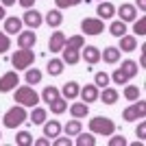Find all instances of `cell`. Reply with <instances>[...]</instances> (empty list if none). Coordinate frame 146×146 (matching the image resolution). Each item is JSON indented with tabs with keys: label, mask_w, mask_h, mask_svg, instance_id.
Instances as JSON below:
<instances>
[{
	"label": "cell",
	"mask_w": 146,
	"mask_h": 146,
	"mask_svg": "<svg viewBox=\"0 0 146 146\" xmlns=\"http://www.w3.org/2000/svg\"><path fill=\"white\" fill-rule=\"evenodd\" d=\"M90 131L96 135H113L116 133V122L107 116H96L90 120Z\"/></svg>",
	"instance_id": "obj_1"
},
{
	"label": "cell",
	"mask_w": 146,
	"mask_h": 146,
	"mask_svg": "<svg viewBox=\"0 0 146 146\" xmlns=\"http://www.w3.org/2000/svg\"><path fill=\"white\" fill-rule=\"evenodd\" d=\"M29 120V113H26V107L24 105H18V107H11V109L5 113V118H2V122H5L7 129H15L20 127L22 122Z\"/></svg>",
	"instance_id": "obj_2"
},
{
	"label": "cell",
	"mask_w": 146,
	"mask_h": 146,
	"mask_svg": "<svg viewBox=\"0 0 146 146\" xmlns=\"http://www.w3.org/2000/svg\"><path fill=\"white\" fill-rule=\"evenodd\" d=\"M15 103L18 105H24V107H35L39 103V94L31 85H22L15 90Z\"/></svg>",
	"instance_id": "obj_3"
},
{
	"label": "cell",
	"mask_w": 146,
	"mask_h": 146,
	"mask_svg": "<svg viewBox=\"0 0 146 146\" xmlns=\"http://www.w3.org/2000/svg\"><path fill=\"white\" fill-rule=\"evenodd\" d=\"M33 61H35V55L31 48H20L11 55V66L15 70H26V68L33 66Z\"/></svg>",
	"instance_id": "obj_4"
},
{
	"label": "cell",
	"mask_w": 146,
	"mask_h": 146,
	"mask_svg": "<svg viewBox=\"0 0 146 146\" xmlns=\"http://www.w3.org/2000/svg\"><path fill=\"white\" fill-rule=\"evenodd\" d=\"M144 116H146V103L144 100H137V103H133L131 107H127V109L122 111V120H127V122L144 120Z\"/></svg>",
	"instance_id": "obj_5"
},
{
	"label": "cell",
	"mask_w": 146,
	"mask_h": 146,
	"mask_svg": "<svg viewBox=\"0 0 146 146\" xmlns=\"http://www.w3.org/2000/svg\"><path fill=\"white\" fill-rule=\"evenodd\" d=\"M81 31L85 35H100L105 31V22L100 18H85L81 22Z\"/></svg>",
	"instance_id": "obj_6"
},
{
	"label": "cell",
	"mask_w": 146,
	"mask_h": 146,
	"mask_svg": "<svg viewBox=\"0 0 146 146\" xmlns=\"http://www.w3.org/2000/svg\"><path fill=\"white\" fill-rule=\"evenodd\" d=\"M15 85H20V76L15 70H11V72H7L0 76V94H7V92H13L15 90Z\"/></svg>",
	"instance_id": "obj_7"
},
{
	"label": "cell",
	"mask_w": 146,
	"mask_h": 146,
	"mask_svg": "<svg viewBox=\"0 0 146 146\" xmlns=\"http://www.w3.org/2000/svg\"><path fill=\"white\" fill-rule=\"evenodd\" d=\"M22 22H24L29 29H37V26H42L44 18H42V13L37 11L35 7H31V9H26V13H24V18H22Z\"/></svg>",
	"instance_id": "obj_8"
},
{
	"label": "cell",
	"mask_w": 146,
	"mask_h": 146,
	"mask_svg": "<svg viewBox=\"0 0 146 146\" xmlns=\"http://www.w3.org/2000/svg\"><path fill=\"white\" fill-rule=\"evenodd\" d=\"M37 44V35L33 33V29L31 31H20L18 33V46L20 48H33Z\"/></svg>",
	"instance_id": "obj_9"
},
{
	"label": "cell",
	"mask_w": 146,
	"mask_h": 146,
	"mask_svg": "<svg viewBox=\"0 0 146 146\" xmlns=\"http://www.w3.org/2000/svg\"><path fill=\"white\" fill-rule=\"evenodd\" d=\"M66 39H68V37L63 35L61 31H55V33L50 35V39H48V50H50V52H61V48H63Z\"/></svg>",
	"instance_id": "obj_10"
},
{
	"label": "cell",
	"mask_w": 146,
	"mask_h": 146,
	"mask_svg": "<svg viewBox=\"0 0 146 146\" xmlns=\"http://www.w3.org/2000/svg\"><path fill=\"white\" fill-rule=\"evenodd\" d=\"M118 39H120V46H118L120 52H133L137 48V37H133V35H122Z\"/></svg>",
	"instance_id": "obj_11"
},
{
	"label": "cell",
	"mask_w": 146,
	"mask_h": 146,
	"mask_svg": "<svg viewBox=\"0 0 146 146\" xmlns=\"http://www.w3.org/2000/svg\"><path fill=\"white\" fill-rule=\"evenodd\" d=\"M79 92H81V85L76 81H68L63 85V90H61V94H63L66 100H74V98H79Z\"/></svg>",
	"instance_id": "obj_12"
},
{
	"label": "cell",
	"mask_w": 146,
	"mask_h": 146,
	"mask_svg": "<svg viewBox=\"0 0 146 146\" xmlns=\"http://www.w3.org/2000/svg\"><path fill=\"white\" fill-rule=\"evenodd\" d=\"M98 94H100V92H98L96 85H85L83 90L79 92V96H81L83 103H96V100H98Z\"/></svg>",
	"instance_id": "obj_13"
},
{
	"label": "cell",
	"mask_w": 146,
	"mask_h": 146,
	"mask_svg": "<svg viewBox=\"0 0 146 146\" xmlns=\"http://www.w3.org/2000/svg\"><path fill=\"white\" fill-rule=\"evenodd\" d=\"M22 31V20L15 18V15H11V18H5V33L7 35H15V33H20Z\"/></svg>",
	"instance_id": "obj_14"
},
{
	"label": "cell",
	"mask_w": 146,
	"mask_h": 146,
	"mask_svg": "<svg viewBox=\"0 0 146 146\" xmlns=\"http://www.w3.org/2000/svg\"><path fill=\"white\" fill-rule=\"evenodd\" d=\"M96 13L100 15V20H109L116 15V7L111 5V2H107V0H100V5H98Z\"/></svg>",
	"instance_id": "obj_15"
},
{
	"label": "cell",
	"mask_w": 146,
	"mask_h": 146,
	"mask_svg": "<svg viewBox=\"0 0 146 146\" xmlns=\"http://www.w3.org/2000/svg\"><path fill=\"white\" fill-rule=\"evenodd\" d=\"M118 13H120V20H122V22H133V20L137 18V11H135L133 5H120Z\"/></svg>",
	"instance_id": "obj_16"
},
{
	"label": "cell",
	"mask_w": 146,
	"mask_h": 146,
	"mask_svg": "<svg viewBox=\"0 0 146 146\" xmlns=\"http://www.w3.org/2000/svg\"><path fill=\"white\" fill-rule=\"evenodd\" d=\"M44 22H46L48 26H52V29H59V26H61V22H63V15H61V11H59V9H52V11H48V13H46Z\"/></svg>",
	"instance_id": "obj_17"
},
{
	"label": "cell",
	"mask_w": 146,
	"mask_h": 146,
	"mask_svg": "<svg viewBox=\"0 0 146 146\" xmlns=\"http://www.w3.org/2000/svg\"><path fill=\"white\" fill-rule=\"evenodd\" d=\"M100 59L107 61V63H116V61H120V50H118L116 46H107V48L100 52Z\"/></svg>",
	"instance_id": "obj_18"
},
{
	"label": "cell",
	"mask_w": 146,
	"mask_h": 146,
	"mask_svg": "<svg viewBox=\"0 0 146 146\" xmlns=\"http://www.w3.org/2000/svg\"><path fill=\"white\" fill-rule=\"evenodd\" d=\"M83 50V59L87 61V63H98L100 61V50L96 48V46H85Z\"/></svg>",
	"instance_id": "obj_19"
},
{
	"label": "cell",
	"mask_w": 146,
	"mask_h": 146,
	"mask_svg": "<svg viewBox=\"0 0 146 146\" xmlns=\"http://www.w3.org/2000/svg\"><path fill=\"white\" fill-rule=\"evenodd\" d=\"M59 133H61V124L57 120L44 122V135H46V137H57Z\"/></svg>",
	"instance_id": "obj_20"
},
{
	"label": "cell",
	"mask_w": 146,
	"mask_h": 146,
	"mask_svg": "<svg viewBox=\"0 0 146 146\" xmlns=\"http://www.w3.org/2000/svg\"><path fill=\"white\" fill-rule=\"evenodd\" d=\"M70 113H72V118H85L87 113H90V107H87V103H74L70 105Z\"/></svg>",
	"instance_id": "obj_21"
},
{
	"label": "cell",
	"mask_w": 146,
	"mask_h": 146,
	"mask_svg": "<svg viewBox=\"0 0 146 146\" xmlns=\"http://www.w3.org/2000/svg\"><path fill=\"white\" fill-rule=\"evenodd\" d=\"M85 46V39H83V35H74V37H70V39H66V44H63V48H68V50H81ZM61 48V50H63Z\"/></svg>",
	"instance_id": "obj_22"
},
{
	"label": "cell",
	"mask_w": 146,
	"mask_h": 146,
	"mask_svg": "<svg viewBox=\"0 0 146 146\" xmlns=\"http://www.w3.org/2000/svg\"><path fill=\"white\" fill-rule=\"evenodd\" d=\"M98 98H103L105 105H113L118 103V92L113 87H103V94H98Z\"/></svg>",
	"instance_id": "obj_23"
},
{
	"label": "cell",
	"mask_w": 146,
	"mask_h": 146,
	"mask_svg": "<svg viewBox=\"0 0 146 146\" xmlns=\"http://www.w3.org/2000/svg\"><path fill=\"white\" fill-rule=\"evenodd\" d=\"M120 70L124 74H127L129 79H133V76H137V70H140V66L135 63V61H131V59H127V61H122V66H120Z\"/></svg>",
	"instance_id": "obj_24"
},
{
	"label": "cell",
	"mask_w": 146,
	"mask_h": 146,
	"mask_svg": "<svg viewBox=\"0 0 146 146\" xmlns=\"http://www.w3.org/2000/svg\"><path fill=\"white\" fill-rule=\"evenodd\" d=\"M63 66H66V63H63L61 59H50L48 66H46V70H48L50 76H59V74L63 72Z\"/></svg>",
	"instance_id": "obj_25"
},
{
	"label": "cell",
	"mask_w": 146,
	"mask_h": 146,
	"mask_svg": "<svg viewBox=\"0 0 146 146\" xmlns=\"http://www.w3.org/2000/svg\"><path fill=\"white\" fill-rule=\"evenodd\" d=\"M109 31L113 37H122L127 35V22H122V20H116V22H111L109 24Z\"/></svg>",
	"instance_id": "obj_26"
},
{
	"label": "cell",
	"mask_w": 146,
	"mask_h": 146,
	"mask_svg": "<svg viewBox=\"0 0 146 146\" xmlns=\"http://www.w3.org/2000/svg\"><path fill=\"white\" fill-rule=\"evenodd\" d=\"M63 129H66V135H70V137H74V135H79L81 131H83V127H81V120H79V118L70 120Z\"/></svg>",
	"instance_id": "obj_27"
},
{
	"label": "cell",
	"mask_w": 146,
	"mask_h": 146,
	"mask_svg": "<svg viewBox=\"0 0 146 146\" xmlns=\"http://www.w3.org/2000/svg\"><path fill=\"white\" fill-rule=\"evenodd\" d=\"M24 79H26V83H29V85H37V83L42 81V72H39L37 68H26Z\"/></svg>",
	"instance_id": "obj_28"
},
{
	"label": "cell",
	"mask_w": 146,
	"mask_h": 146,
	"mask_svg": "<svg viewBox=\"0 0 146 146\" xmlns=\"http://www.w3.org/2000/svg\"><path fill=\"white\" fill-rule=\"evenodd\" d=\"M63 52V63H70V66H74V63H79V59H81V52L79 50H68V48H63L61 50Z\"/></svg>",
	"instance_id": "obj_29"
},
{
	"label": "cell",
	"mask_w": 146,
	"mask_h": 146,
	"mask_svg": "<svg viewBox=\"0 0 146 146\" xmlns=\"http://www.w3.org/2000/svg\"><path fill=\"white\" fill-rule=\"evenodd\" d=\"M48 105H50V111H52V113H57V116H59V113H63V111L68 109L66 98H61V96H57L55 100H52V103H48Z\"/></svg>",
	"instance_id": "obj_30"
},
{
	"label": "cell",
	"mask_w": 146,
	"mask_h": 146,
	"mask_svg": "<svg viewBox=\"0 0 146 146\" xmlns=\"http://www.w3.org/2000/svg\"><path fill=\"white\" fill-rule=\"evenodd\" d=\"M57 96H59V90H57L55 85H46V87H44V92H42L44 103H52Z\"/></svg>",
	"instance_id": "obj_31"
},
{
	"label": "cell",
	"mask_w": 146,
	"mask_h": 146,
	"mask_svg": "<svg viewBox=\"0 0 146 146\" xmlns=\"http://www.w3.org/2000/svg\"><path fill=\"white\" fill-rule=\"evenodd\" d=\"M31 122L33 124H44L46 122V109L44 107H35L33 113H31Z\"/></svg>",
	"instance_id": "obj_32"
},
{
	"label": "cell",
	"mask_w": 146,
	"mask_h": 146,
	"mask_svg": "<svg viewBox=\"0 0 146 146\" xmlns=\"http://www.w3.org/2000/svg\"><path fill=\"white\" fill-rule=\"evenodd\" d=\"M94 144H96L94 133H79V137H76V146H94Z\"/></svg>",
	"instance_id": "obj_33"
},
{
	"label": "cell",
	"mask_w": 146,
	"mask_h": 146,
	"mask_svg": "<svg viewBox=\"0 0 146 146\" xmlns=\"http://www.w3.org/2000/svg\"><path fill=\"white\" fill-rule=\"evenodd\" d=\"M15 144L18 146H31L33 144V135H31L29 131H20V133L15 135Z\"/></svg>",
	"instance_id": "obj_34"
},
{
	"label": "cell",
	"mask_w": 146,
	"mask_h": 146,
	"mask_svg": "<svg viewBox=\"0 0 146 146\" xmlns=\"http://www.w3.org/2000/svg\"><path fill=\"white\" fill-rule=\"evenodd\" d=\"M124 98H127V100H137V98H140V87L137 85H127L124 87Z\"/></svg>",
	"instance_id": "obj_35"
},
{
	"label": "cell",
	"mask_w": 146,
	"mask_h": 146,
	"mask_svg": "<svg viewBox=\"0 0 146 146\" xmlns=\"http://www.w3.org/2000/svg\"><path fill=\"white\" fill-rule=\"evenodd\" d=\"M111 79H113V83H116V85H127L129 76L122 72L120 68H116V70H113V74H111Z\"/></svg>",
	"instance_id": "obj_36"
},
{
	"label": "cell",
	"mask_w": 146,
	"mask_h": 146,
	"mask_svg": "<svg viewBox=\"0 0 146 146\" xmlns=\"http://www.w3.org/2000/svg\"><path fill=\"white\" fill-rule=\"evenodd\" d=\"M94 85H96V87H107V85H109V74H107V72H96V76H94Z\"/></svg>",
	"instance_id": "obj_37"
},
{
	"label": "cell",
	"mask_w": 146,
	"mask_h": 146,
	"mask_svg": "<svg viewBox=\"0 0 146 146\" xmlns=\"http://www.w3.org/2000/svg\"><path fill=\"white\" fill-rule=\"evenodd\" d=\"M9 48H11V39L5 31H0V52H7Z\"/></svg>",
	"instance_id": "obj_38"
},
{
	"label": "cell",
	"mask_w": 146,
	"mask_h": 146,
	"mask_svg": "<svg viewBox=\"0 0 146 146\" xmlns=\"http://www.w3.org/2000/svg\"><path fill=\"white\" fill-rule=\"evenodd\" d=\"M133 33H137V35H146V18L135 20V24H133Z\"/></svg>",
	"instance_id": "obj_39"
},
{
	"label": "cell",
	"mask_w": 146,
	"mask_h": 146,
	"mask_svg": "<svg viewBox=\"0 0 146 146\" xmlns=\"http://www.w3.org/2000/svg\"><path fill=\"white\" fill-rule=\"evenodd\" d=\"M57 2V7L59 9H68V7H76V5H81L83 0H55Z\"/></svg>",
	"instance_id": "obj_40"
},
{
	"label": "cell",
	"mask_w": 146,
	"mask_h": 146,
	"mask_svg": "<svg viewBox=\"0 0 146 146\" xmlns=\"http://www.w3.org/2000/svg\"><path fill=\"white\" fill-rule=\"evenodd\" d=\"M109 146H127V140H124L122 135H116V137L109 140Z\"/></svg>",
	"instance_id": "obj_41"
},
{
	"label": "cell",
	"mask_w": 146,
	"mask_h": 146,
	"mask_svg": "<svg viewBox=\"0 0 146 146\" xmlns=\"http://www.w3.org/2000/svg\"><path fill=\"white\" fill-rule=\"evenodd\" d=\"M72 144V140H70V135H68V137H59V135H57V140H55V146H70Z\"/></svg>",
	"instance_id": "obj_42"
},
{
	"label": "cell",
	"mask_w": 146,
	"mask_h": 146,
	"mask_svg": "<svg viewBox=\"0 0 146 146\" xmlns=\"http://www.w3.org/2000/svg\"><path fill=\"white\" fill-rule=\"evenodd\" d=\"M135 135H137V137H146V122H140V124H137Z\"/></svg>",
	"instance_id": "obj_43"
},
{
	"label": "cell",
	"mask_w": 146,
	"mask_h": 146,
	"mask_svg": "<svg viewBox=\"0 0 146 146\" xmlns=\"http://www.w3.org/2000/svg\"><path fill=\"white\" fill-rule=\"evenodd\" d=\"M18 2H20L22 7H24V9H31V7L35 5V0H18Z\"/></svg>",
	"instance_id": "obj_44"
},
{
	"label": "cell",
	"mask_w": 146,
	"mask_h": 146,
	"mask_svg": "<svg viewBox=\"0 0 146 146\" xmlns=\"http://www.w3.org/2000/svg\"><path fill=\"white\" fill-rule=\"evenodd\" d=\"M35 144H37V146H48L50 140H48V137H39V140H35Z\"/></svg>",
	"instance_id": "obj_45"
},
{
	"label": "cell",
	"mask_w": 146,
	"mask_h": 146,
	"mask_svg": "<svg viewBox=\"0 0 146 146\" xmlns=\"http://www.w3.org/2000/svg\"><path fill=\"white\" fill-rule=\"evenodd\" d=\"M137 7H140L142 11H146V0H137Z\"/></svg>",
	"instance_id": "obj_46"
},
{
	"label": "cell",
	"mask_w": 146,
	"mask_h": 146,
	"mask_svg": "<svg viewBox=\"0 0 146 146\" xmlns=\"http://www.w3.org/2000/svg\"><path fill=\"white\" fill-rule=\"evenodd\" d=\"M11 5H15V0H2V7H11Z\"/></svg>",
	"instance_id": "obj_47"
},
{
	"label": "cell",
	"mask_w": 146,
	"mask_h": 146,
	"mask_svg": "<svg viewBox=\"0 0 146 146\" xmlns=\"http://www.w3.org/2000/svg\"><path fill=\"white\" fill-rule=\"evenodd\" d=\"M5 18H7V13H5V7L0 5V20H5Z\"/></svg>",
	"instance_id": "obj_48"
},
{
	"label": "cell",
	"mask_w": 146,
	"mask_h": 146,
	"mask_svg": "<svg viewBox=\"0 0 146 146\" xmlns=\"http://www.w3.org/2000/svg\"><path fill=\"white\" fill-rule=\"evenodd\" d=\"M0 137H2V133H0Z\"/></svg>",
	"instance_id": "obj_49"
}]
</instances>
